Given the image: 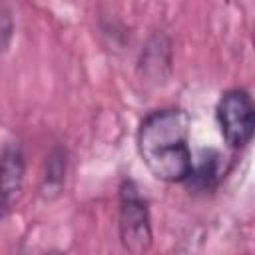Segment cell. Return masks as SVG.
Segmentation results:
<instances>
[{
	"instance_id": "ba28073f",
	"label": "cell",
	"mask_w": 255,
	"mask_h": 255,
	"mask_svg": "<svg viewBox=\"0 0 255 255\" xmlns=\"http://www.w3.org/2000/svg\"><path fill=\"white\" fill-rule=\"evenodd\" d=\"M10 32H12V18H10L8 8L0 2V48L6 46V42L10 38Z\"/></svg>"
},
{
	"instance_id": "52a82bcc",
	"label": "cell",
	"mask_w": 255,
	"mask_h": 255,
	"mask_svg": "<svg viewBox=\"0 0 255 255\" xmlns=\"http://www.w3.org/2000/svg\"><path fill=\"white\" fill-rule=\"evenodd\" d=\"M68 173V153L64 147L56 145L50 149L44 161L42 169V181H40V193L44 199H56L66 183Z\"/></svg>"
},
{
	"instance_id": "277c9868",
	"label": "cell",
	"mask_w": 255,
	"mask_h": 255,
	"mask_svg": "<svg viewBox=\"0 0 255 255\" xmlns=\"http://www.w3.org/2000/svg\"><path fill=\"white\" fill-rule=\"evenodd\" d=\"M24 175H26V159L22 147L10 141L0 151V217L20 197L24 187Z\"/></svg>"
},
{
	"instance_id": "3957f363",
	"label": "cell",
	"mask_w": 255,
	"mask_h": 255,
	"mask_svg": "<svg viewBox=\"0 0 255 255\" xmlns=\"http://www.w3.org/2000/svg\"><path fill=\"white\" fill-rule=\"evenodd\" d=\"M215 118L225 143L233 149H243L251 143L255 131V108L247 90L233 88L221 94Z\"/></svg>"
},
{
	"instance_id": "8992f818",
	"label": "cell",
	"mask_w": 255,
	"mask_h": 255,
	"mask_svg": "<svg viewBox=\"0 0 255 255\" xmlns=\"http://www.w3.org/2000/svg\"><path fill=\"white\" fill-rule=\"evenodd\" d=\"M139 68L149 82H159L165 78L171 68V42L165 34H155L149 38L141 52Z\"/></svg>"
},
{
	"instance_id": "6da1fadb",
	"label": "cell",
	"mask_w": 255,
	"mask_h": 255,
	"mask_svg": "<svg viewBox=\"0 0 255 255\" xmlns=\"http://www.w3.org/2000/svg\"><path fill=\"white\" fill-rule=\"evenodd\" d=\"M189 116L179 108L147 114L137 129V153L149 173L165 183H181L191 167Z\"/></svg>"
},
{
	"instance_id": "7a4b0ae2",
	"label": "cell",
	"mask_w": 255,
	"mask_h": 255,
	"mask_svg": "<svg viewBox=\"0 0 255 255\" xmlns=\"http://www.w3.org/2000/svg\"><path fill=\"white\" fill-rule=\"evenodd\" d=\"M118 231L122 247L128 253L139 255L149 251L153 243L149 203L141 187L126 179L120 187V209H118Z\"/></svg>"
},
{
	"instance_id": "5b68a950",
	"label": "cell",
	"mask_w": 255,
	"mask_h": 255,
	"mask_svg": "<svg viewBox=\"0 0 255 255\" xmlns=\"http://www.w3.org/2000/svg\"><path fill=\"white\" fill-rule=\"evenodd\" d=\"M225 157L215 149H203L197 159H191V167L183 183L193 191H211L225 177Z\"/></svg>"
}]
</instances>
